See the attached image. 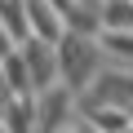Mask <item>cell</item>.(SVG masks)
<instances>
[{"label":"cell","instance_id":"1","mask_svg":"<svg viewBox=\"0 0 133 133\" xmlns=\"http://www.w3.org/2000/svg\"><path fill=\"white\" fill-rule=\"evenodd\" d=\"M107 49H115V53H133V40L120 36V31H107Z\"/></svg>","mask_w":133,"mask_h":133}]
</instances>
